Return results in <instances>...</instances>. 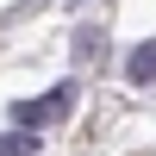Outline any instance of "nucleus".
Here are the masks:
<instances>
[{
  "instance_id": "nucleus-1",
  "label": "nucleus",
  "mask_w": 156,
  "mask_h": 156,
  "mask_svg": "<svg viewBox=\"0 0 156 156\" xmlns=\"http://www.w3.org/2000/svg\"><path fill=\"white\" fill-rule=\"evenodd\" d=\"M69 106H75V87L62 81V87H50L44 100H25V106H12V119H19V125H56V119H69Z\"/></svg>"
},
{
  "instance_id": "nucleus-2",
  "label": "nucleus",
  "mask_w": 156,
  "mask_h": 156,
  "mask_svg": "<svg viewBox=\"0 0 156 156\" xmlns=\"http://www.w3.org/2000/svg\"><path fill=\"white\" fill-rule=\"evenodd\" d=\"M125 75H131L137 87H150V81H156V37H144V44L125 56Z\"/></svg>"
},
{
  "instance_id": "nucleus-3",
  "label": "nucleus",
  "mask_w": 156,
  "mask_h": 156,
  "mask_svg": "<svg viewBox=\"0 0 156 156\" xmlns=\"http://www.w3.org/2000/svg\"><path fill=\"white\" fill-rule=\"evenodd\" d=\"M0 156H37V137L31 131H0Z\"/></svg>"
}]
</instances>
